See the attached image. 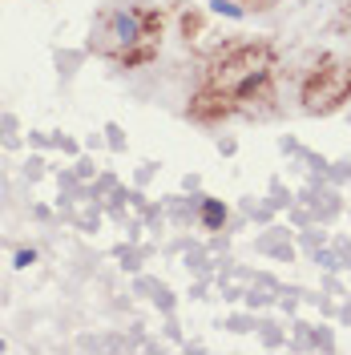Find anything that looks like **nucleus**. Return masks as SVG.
I'll return each instance as SVG.
<instances>
[{
    "instance_id": "5",
    "label": "nucleus",
    "mask_w": 351,
    "mask_h": 355,
    "mask_svg": "<svg viewBox=\"0 0 351 355\" xmlns=\"http://www.w3.org/2000/svg\"><path fill=\"white\" fill-rule=\"evenodd\" d=\"M198 218H202V226H206V230H222V226H226V206H222L219 198H206V202H202V214H198Z\"/></svg>"
},
{
    "instance_id": "3",
    "label": "nucleus",
    "mask_w": 351,
    "mask_h": 355,
    "mask_svg": "<svg viewBox=\"0 0 351 355\" xmlns=\"http://www.w3.org/2000/svg\"><path fill=\"white\" fill-rule=\"evenodd\" d=\"M299 101L307 113H335L351 101V61L343 57H319L315 69L299 85Z\"/></svg>"
},
{
    "instance_id": "10",
    "label": "nucleus",
    "mask_w": 351,
    "mask_h": 355,
    "mask_svg": "<svg viewBox=\"0 0 351 355\" xmlns=\"http://www.w3.org/2000/svg\"><path fill=\"white\" fill-rule=\"evenodd\" d=\"M239 4H246V8H255V12H263V8H271V4H279V0H239Z\"/></svg>"
},
{
    "instance_id": "7",
    "label": "nucleus",
    "mask_w": 351,
    "mask_h": 355,
    "mask_svg": "<svg viewBox=\"0 0 351 355\" xmlns=\"http://www.w3.org/2000/svg\"><path fill=\"white\" fill-rule=\"evenodd\" d=\"M210 8H214V12H226V17H234V21L246 17V8H239L234 0H210Z\"/></svg>"
},
{
    "instance_id": "6",
    "label": "nucleus",
    "mask_w": 351,
    "mask_h": 355,
    "mask_svg": "<svg viewBox=\"0 0 351 355\" xmlns=\"http://www.w3.org/2000/svg\"><path fill=\"white\" fill-rule=\"evenodd\" d=\"M182 33H186V41H194L202 33V17L198 12H182Z\"/></svg>"
},
{
    "instance_id": "8",
    "label": "nucleus",
    "mask_w": 351,
    "mask_h": 355,
    "mask_svg": "<svg viewBox=\"0 0 351 355\" xmlns=\"http://www.w3.org/2000/svg\"><path fill=\"white\" fill-rule=\"evenodd\" d=\"M33 263H37V250H17V266H21V270L33 266Z\"/></svg>"
},
{
    "instance_id": "1",
    "label": "nucleus",
    "mask_w": 351,
    "mask_h": 355,
    "mask_svg": "<svg viewBox=\"0 0 351 355\" xmlns=\"http://www.w3.org/2000/svg\"><path fill=\"white\" fill-rule=\"evenodd\" d=\"M166 37V12L146 0H113L89 28V53L105 57L121 69L150 65Z\"/></svg>"
},
{
    "instance_id": "4",
    "label": "nucleus",
    "mask_w": 351,
    "mask_h": 355,
    "mask_svg": "<svg viewBox=\"0 0 351 355\" xmlns=\"http://www.w3.org/2000/svg\"><path fill=\"white\" fill-rule=\"evenodd\" d=\"M234 113H239V101H234L230 93L214 89V85H202L194 97H190V117L202 121V125H219V121L234 117Z\"/></svg>"
},
{
    "instance_id": "9",
    "label": "nucleus",
    "mask_w": 351,
    "mask_h": 355,
    "mask_svg": "<svg viewBox=\"0 0 351 355\" xmlns=\"http://www.w3.org/2000/svg\"><path fill=\"white\" fill-rule=\"evenodd\" d=\"M339 28H343V33L351 37V0L343 4V12H339Z\"/></svg>"
},
{
    "instance_id": "2",
    "label": "nucleus",
    "mask_w": 351,
    "mask_h": 355,
    "mask_svg": "<svg viewBox=\"0 0 351 355\" xmlns=\"http://www.w3.org/2000/svg\"><path fill=\"white\" fill-rule=\"evenodd\" d=\"M202 85H214L239 101V113L266 110L275 101V49L266 41L230 44L206 65Z\"/></svg>"
}]
</instances>
